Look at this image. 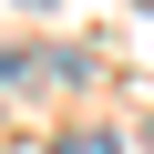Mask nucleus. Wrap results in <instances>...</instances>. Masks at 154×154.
Here are the masks:
<instances>
[{"instance_id": "nucleus-1", "label": "nucleus", "mask_w": 154, "mask_h": 154, "mask_svg": "<svg viewBox=\"0 0 154 154\" xmlns=\"http://www.w3.org/2000/svg\"><path fill=\"white\" fill-rule=\"evenodd\" d=\"M51 154H113V134H62Z\"/></svg>"}, {"instance_id": "nucleus-2", "label": "nucleus", "mask_w": 154, "mask_h": 154, "mask_svg": "<svg viewBox=\"0 0 154 154\" xmlns=\"http://www.w3.org/2000/svg\"><path fill=\"white\" fill-rule=\"evenodd\" d=\"M144 154H154V134H144Z\"/></svg>"}, {"instance_id": "nucleus-3", "label": "nucleus", "mask_w": 154, "mask_h": 154, "mask_svg": "<svg viewBox=\"0 0 154 154\" xmlns=\"http://www.w3.org/2000/svg\"><path fill=\"white\" fill-rule=\"evenodd\" d=\"M144 11H154V0H144Z\"/></svg>"}]
</instances>
